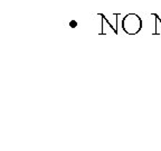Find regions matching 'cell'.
Wrapping results in <instances>:
<instances>
[{"mask_svg":"<svg viewBox=\"0 0 161 151\" xmlns=\"http://www.w3.org/2000/svg\"><path fill=\"white\" fill-rule=\"evenodd\" d=\"M142 27H143V21L136 14H128L122 19V29L126 35H136L141 31Z\"/></svg>","mask_w":161,"mask_h":151,"instance_id":"1","label":"cell"},{"mask_svg":"<svg viewBox=\"0 0 161 151\" xmlns=\"http://www.w3.org/2000/svg\"><path fill=\"white\" fill-rule=\"evenodd\" d=\"M97 16H98V17H101V18H102V28H104L106 25H108V27L111 28V29L113 30V33H114V34H116V35H118V27H115V26H114V25H112V24H111V21H110V20H108V18H106L105 16L103 15V14H98Z\"/></svg>","mask_w":161,"mask_h":151,"instance_id":"2","label":"cell"},{"mask_svg":"<svg viewBox=\"0 0 161 151\" xmlns=\"http://www.w3.org/2000/svg\"><path fill=\"white\" fill-rule=\"evenodd\" d=\"M151 16L156 18V31H157V30H158V28L161 27V18L159 17L157 14H151ZM156 31H154V33H156Z\"/></svg>","mask_w":161,"mask_h":151,"instance_id":"3","label":"cell"},{"mask_svg":"<svg viewBox=\"0 0 161 151\" xmlns=\"http://www.w3.org/2000/svg\"><path fill=\"white\" fill-rule=\"evenodd\" d=\"M77 26H78V23L76 21V20H70V21H69V27L76 28Z\"/></svg>","mask_w":161,"mask_h":151,"instance_id":"4","label":"cell"}]
</instances>
